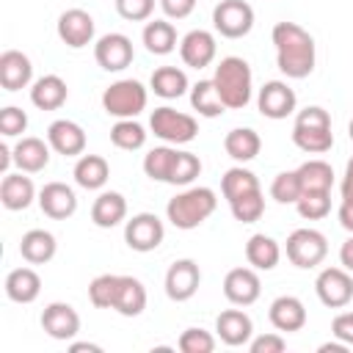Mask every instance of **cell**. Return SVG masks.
Instances as JSON below:
<instances>
[{"mask_svg": "<svg viewBox=\"0 0 353 353\" xmlns=\"http://www.w3.org/2000/svg\"><path fill=\"white\" fill-rule=\"evenodd\" d=\"M273 47H276V66L290 80H303L314 72V39L298 22H276L273 25Z\"/></svg>", "mask_w": 353, "mask_h": 353, "instance_id": "1", "label": "cell"}, {"mask_svg": "<svg viewBox=\"0 0 353 353\" xmlns=\"http://www.w3.org/2000/svg\"><path fill=\"white\" fill-rule=\"evenodd\" d=\"M212 83H215V88H218V94L229 110H243L251 102L254 74H251V66L245 58H237V55L221 58V63L215 66Z\"/></svg>", "mask_w": 353, "mask_h": 353, "instance_id": "2", "label": "cell"}, {"mask_svg": "<svg viewBox=\"0 0 353 353\" xmlns=\"http://www.w3.org/2000/svg\"><path fill=\"white\" fill-rule=\"evenodd\" d=\"M218 207V196L212 188H188L182 193H176L168 204H165V215L176 229H196L201 226Z\"/></svg>", "mask_w": 353, "mask_h": 353, "instance_id": "3", "label": "cell"}, {"mask_svg": "<svg viewBox=\"0 0 353 353\" xmlns=\"http://www.w3.org/2000/svg\"><path fill=\"white\" fill-rule=\"evenodd\" d=\"M146 99H149V94H146L143 83L127 77V80H116V83H110V85L105 88V94H102V108H105L108 116H116V119H135L138 113L146 110Z\"/></svg>", "mask_w": 353, "mask_h": 353, "instance_id": "4", "label": "cell"}, {"mask_svg": "<svg viewBox=\"0 0 353 353\" xmlns=\"http://www.w3.org/2000/svg\"><path fill=\"white\" fill-rule=\"evenodd\" d=\"M149 127H152V132H154L160 141L174 143V146L190 143V141L196 138V132H199V121H196L190 113L174 110V108H168V105L152 110Z\"/></svg>", "mask_w": 353, "mask_h": 353, "instance_id": "5", "label": "cell"}, {"mask_svg": "<svg viewBox=\"0 0 353 353\" xmlns=\"http://www.w3.org/2000/svg\"><path fill=\"white\" fill-rule=\"evenodd\" d=\"M328 254V240L323 232L317 229H295L290 237H287V259L301 268V270H309V268H317Z\"/></svg>", "mask_w": 353, "mask_h": 353, "instance_id": "6", "label": "cell"}, {"mask_svg": "<svg viewBox=\"0 0 353 353\" xmlns=\"http://www.w3.org/2000/svg\"><path fill=\"white\" fill-rule=\"evenodd\" d=\"M212 28L223 39H243L254 28V8L245 0H221L212 8Z\"/></svg>", "mask_w": 353, "mask_h": 353, "instance_id": "7", "label": "cell"}, {"mask_svg": "<svg viewBox=\"0 0 353 353\" xmlns=\"http://www.w3.org/2000/svg\"><path fill=\"white\" fill-rule=\"evenodd\" d=\"M314 292L323 306L342 309L353 301V276L345 268H323L314 279Z\"/></svg>", "mask_w": 353, "mask_h": 353, "instance_id": "8", "label": "cell"}, {"mask_svg": "<svg viewBox=\"0 0 353 353\" xmlns=\"http://www.w3.org/2000/svg\"><path fill=\"white\" fill-rule=\"evenodd\" d=\"M165 237V226L154 212H138L124 223V243L138 251V254H149L154 251Z\"/></svg>", "mask_w": 353, "mask_h": 353, "instance_id": "9", "label": "cell"}, {"mask_svg": "<svg viewBox=\"0 0 353 353\" xmlns=\"http://www.w3.org/2000/svg\"><path fill=\"white\" fill-rule=\"evenodd\" d=\"M94 58H97V63L105 72H121V69H127L132 63L135 50H132L130 36H124V33H105L94 44Z\"/></svg>", "mask_w": 353, "mask_h": 353, "instance_id": "10", "label": "cell"}, {"mask_svg": "<svg viewBox=\"0 0 353 353\" xmlns=\"http://www.w3.org/2000/svg\"><path fill=\"white\" fill-rule=\"evenodd\" d=\"M298 105V97L295 91L284 83V80H268L259 94H256V108L265 119H273V121H281L287 119Z\"/></svg>", "mask_w": 353, "mask_h": 353, "instance_id": "11", "label": "cell"}, {"mask_svg": "<svg viewBox=\"0 0 353 353\" xmlns=\"http://www.w3.org/2000/svg\"><path fill=\"white\" fill-rule=\"evenodd\" d=\"M41 328H44L47 336H52L58 342H69L80 334V314L74 312L72 303L52 301L41 312Z\"/></svg>", "mask_w": 353, "mask_h": 353, "instance_id": "12", "label": "cell"}, {"mask_svg": "<svg viewBox=\"0 0 353 353\" xmlns=\"http://www.w3.org/2000/svg\"><path fill=\"white\" fill-rule=\"evenodd\" d=\"M199 284H201V270L193 259H176L165 270V295L176 303L190 301L199 292Z\"/></svg>", "mask_w": 353, "mask_h": 353, "instance_id": "13", "label": "cell"}, {"mask_svg": "<svg viewBox=\"0 0 353 353\" xmlns=\"http://www.w3.org/2000/svg\"><path fill=\"white\" fill-rule=\"evenodd\" d=\"M262 281L254 268H232L223 279V295L234 306H251L259 301Z\"/></svg>", "mask_w": 353, "mask_h": 353, "instance_id": "14", "label": "cell"}, {"mask_svg": "<svg viewBox=\"0 0 353 353\" xmlns=\"http://www.w3.org/2000/svg\"><path fill=\"white\" fill-rule=\"evenodd\" d=\"M58 39L72 50L91 44L94 41V17L83 8H66L58 17Z\"/></svg>", "mask_w": 353, "mask_h": 353, "instance_id": "15", "label": "cell"}, {"mask_svg": "<svg viewBox=\"0 0 353 353\" xmlns=\"http://www.w3.org/2000/svg\"><path fill=\"white\" fill-rule=\"evenodd\" d=\"M215 52H218V44H215V36L210 30H190L182 36L179 41V58L185 66L190 69H204L215 61Z\"/></svg>", "mask_w": 353, "mask_h": 353, "instance_id": "16", "label": "cell"}, {"mask_svg": "<svg viewBox=\"0 0 353 353\" xmlns=\"http://www.w3.org/2000/svg\"><path fill=\"white\" fill-rule=\"evenodd\" d=\"M47 143L63 157H80L85 152V130L72 119H58L47 127Z\"/></svg>", "mask_w": 353, "mask_h": 353, "instance_id": "17", "label": "cell"}, {"mask_svg": "<svg viewBox=\"0 0 353 353\" xmlns=\"http://www.w3.org/2000/svg\"><path fill=\"white\" fill-rule=\"evenodd\" d=\"M39 207L47 218L52 221H66L74 215L77 210V196L69 185L63 182H47L41 190H39Z\"/></svg>", "mask_w": 353, "mask_h": 353, "instance_id": "18", "label": "cell"}, {"mask_svg": "<svg viewBox=\"0 0 353 353\" xmlns=\"http://www.w3.org/2000/svg\"><path fill=\"white\" fill-rule=\"evenodd\" d=\"M215 334L223 345L229 347H240V345H248L251 336H254V323L251 317L243 312V309H226L218 314L215 320Z\"/></svg>", "mask_w": 353, "mask_h": 353, "instance_id": "19", "label": "cell"}, {"mask_svg": "<svg viewBox=\"0 0 353 353\" xmlns=\"http://www.w3.org/2000/svg\"><path fill=\"white\" fill-rule=\"evenodd\" d=\"M33 80V63L19 50H6L0 55V85L6 91H22Z\"/></svg>", "mask_w": 353, "mask_h": 353, "instance_id": "20", "label": "cell"}, {"mask_svg": "<svg viewBox=\"0 0 353 353\" xmlns=\"http://www.w3.org/2000/svg\"><path fill=\"white\" fill-rule=\"evenodd\" d=\"M268 317H270V323H273L276 331L292 334V331H301V328L306 325V306H303V301L295 298V295H279V298L270 303Z\"/></svg>", "mask_w": 353, "mask_h": 353, "instance_id": "21", "label": "cell"}, {"mask_svg": "<svg viewBox=\"0 0 353 353\" xmlns=\"http://www.w3.org/2000/svg\"><path fill=\"white\" fill-rule=\"evenodd\" d=\"M50 143H44L41 138L36 135H28V138H19L17 146H14V165L25 174H39L47 168L50 163Z\"/></svg>", "mask_w": 353, "mask_h": 353, "instance_id": "22", "label": "cell"}, {"mask_svg": "<svg viewBox=\"0 0 353 353\" xmlns=\"http://www.w3.org/2000/svg\"><path fill=\"white\" fill-rule=\"evenodd\" d=\"M36 199V188H33V179L25 176V171L19 174H6L3 182H0V201L6 210L17 212V210H28Z\"/></svg>", "mask_w": 353, "mask_h": 353, "instance_id": "23", "label": "cell"}, {"mask_svg": "<svg viewBox=\"0 0 353 353\" xmlns=\"http://www.w3.org/2000/svg\"><path fill=\"white\" fill-rule=\"evenodd\" d=\"M127 218V199L119 190H102L91 204V221L99 229H113Z\"/></svg>", "mask_w": 353, "mask_h": 353, "instance_id": "24", "label": "cell"}, {"mask_svg": "<svg viewBox=\"0 0 353 353\" xmlns=\"http://www.w3.org/2000/svg\"><path fill=\"white\" fill-rule=\"evenodd\" d=\"M58 251L55 234L47 229H30L19 240V254L28 265H47Z\"/></svg>", "mask_w": 353, "mask_h": 353, "instance_id": "25", "label": "cell"}, {"mask_svg": "<svg viewBox=\"0 0 353 353\" xmlns=\"http://www.w3.org/2000/svg\"><path fill=\"white\" fill-rule=\"evenodd\" d=\"M66 97H69V88L58 74H44L30 85V102L39 110H58L66 102Z\"/></svg>", "mask_w": 353, "mask_h": 353, "instance_id": "26", "label": "cell"}, {"mask_svg": "<svg viewBox=\"0 0 353 353\" xmlns=\"http://www.w3.org/2000/svg\"><path fill=\"white\" fill-rule=\"evenodd\" d=\"M41 292V276L33 268H14L6 276V295L14 303H33Z\"/></svg>", "mask_w": 353, "mask_h": 353, "instance_id": "27", "label": "cell"}, {"mask_svg": "<svg viewBox=\"0 0 353 353\" xmlns=\"http://www.w3.org/2000/svg\"><path fill=\"white\" fill-rule=\"evenodd\" d=\"M223 149H226V154H229L232 160H237V163H248V160H254V157L259 154V149H262V138H259V132L251 130V127H234V130L226 132V138H223Z\"/></svg>", "mask_w": 353, "mask_h": 353, "instance_id": "28", "label": "cell"}, {"mask_svg": "<svg viewBox=\"0 0 353 353\" xmlns=\"http://www.w3.org/2000/svg\"><path fill=\"white\" fill-rule=\"evenodd\" d=\"M110 179V165L99 154H80L74 163V182L85 190H102Z\"/></svg>", "mask_w": 353, "mask_h": 353, "instance_id": "29", "label": "cell"}, {"mask_svg": "<svg viewBox=\"0 0 353 353\" xmlns=\"http://www.w3.org/2000/svg\"><path fill=\"white\" fill-rule=\"evenodd\" d=\"M245 259L254 270H273L281 259V245L270 234H251L245 243Z\"/></svg>", "mask_w": 353, "mask_h": 353, "instance_id": "30", "label": "cell"}, {"mask_svg": "<svg viewBox=\"0 0 353 353\" xmlns=\"http://www.w3.org/2000/svg\"><path fill=\"white\" fill-rule=\"evenodd\" d=\"M113 309L121 317H138L146 309V287L135 276H119V292Z\"/></svg>", "mask_w": 353, "mask_h": 353, "instance_id": "31", "label": "cell"}, {"mask_svg": "<svg viewBox=\"0 0 353 353\" xmlns=\"http://www.w3.org/2000/svg\"><path fill=\"white\" fill-rule=\"evenodd\" d=\"M149 88L163 99H179L188 91V74L179 66H160L152 72Z\"/></svg>", "mask_w": 353, "mask_h": 353, "instance_id": "32", "label": "cell"}, {"mask_svg": "<svg viewBox=\"0 0 353 353\" xmlns=\"http://www.w3.org/2000/svg\"><path fill=\"white\" fill-rule=\"evenodd\" d=\"M292 143L306 154H323L334 146V132H331V127L292 124Z\"/></svg>", "mask_w": 353, "mask_h": 353, "instance_id": "33", "label": "cell"}, {"mask_svg": "<svg viewBox=\"0 0 353 353\" xmlns=\"http://www.w3.org/2000/svg\"><path fill=\"white\" fill-rule=\"evenodd\" d=\"M143 44L152 55H168L176 50V28L168 19H152L143 28Z\"/></svg>", "mask_w": 353, "mask_h": 353, "instance_id": "34", "label": "cell"}, {"mask_svg": "<svg viewBox=\"0 0 353 353\" xmlns=\"http://www.w3.org/2000/svg\"><path fill=\"white\" fill-rule=\"evenodd\" d=\"M190 105H193V110H196L199 116H204V119L223 116V110H226V105H223V99H221V94H218V88H215L212 80H199V83L190 88Z\"/></svg>", "mask_w": 353, "mask_h": 353, "instance_id": "35", "label": "cell"}, {"mask_svg": "<svg viewBox=\"0 0 353 353\" xmlns=\"http://www.w3.org/2000/svg\"><path fill=\"white\" fill-rule=\"evenodd\" d=\"M303 190H331L334 188V168L325 160H306L295 168Z\"/></svg>", "mask_w": 353, "mask_h": 353, "instance_id": "36", "label": "cell"}, {"mask_svg": "<svg viewBox=\"0 0 353 353\" xmlns=\"http://www.w3.org/2000/svg\"><path fill=\"white\" fill-rule=\"evenodd\" d=\"M251 190H259V179L254 176V171H248L243 165H234L221 176V193L226 201H234L237 196L251 193Z\"/></svg>", "mask_w": 353, "mask_h": 353, "instance_id": "37", "label": "cell"}, {"mask_svg": "<svg viewBox=\"0 0 353 353\" xmlns=\"http://www.w3.org/2000/svg\"><path fill=\"white\" fill-rule=\"evenodd\" d=\"M110 143L116 149H124V152H135L146 143V130L135 121V119H119L113 127H110Z\"/></svg>", "mask_w": 353, "mask_h": 353, "instance_id": "38", "label": "cell"}, {"mask_svg": "<svg viewBox=\"0 0 353 353\" xmlns=\"http://www.w3.org/2000/svg\"><path fill=\"white\" fill-rule=\"evenodd\" d=\"M174 160H176V149H171V146H154L143 157V174L152 182H168L171 179V168H174Z\"/></svg>", "mask_w": 353, "mask_h": 353, "instance_id": "39", "label": "cell"}, {"mask_svg": "<svg viewBox=\"0 0 353 353\" xmlns=\"http://www.w3.org/2000/svg\"><path fill=\"white\" fill-rule=\"evenodd\" d=\"M298 215L306 221H320L331 212V190H303L295 201Z\"/></svg>", "mask_w": 353, "mask_h": 353, "instance_id": "40", "label": "cell"}, {"mask_svg": "<svg viewBox=\"0 0 353 353\" xmlns=\"http://www.w3.org/2000/svg\"><path fill=\"white\" fill-rule=\"evenodd\" d=\"M229 207H232L234 221H240V223H254V221H259L262 212H265V196H262V190H251V193H243V196H237L234 201H229Z\"/></svg>", "mask_w": 353, "mask_h": 353, "instance_id": "41", "label": "cell"}, {"mask_svg": "<svg viewBox=\"0 0 353 353\" xmlns=\"http://www.w3.org/2000/svg\"><path fill=\"white\" fill-rule=\"evenodd\" d=\"M116 292H119V276L113 273H102L88 284V301L97 309H113Z\"/></svg>", "mask_w": 353, "mask_h": 353, "instance_id": "42", "label": "cell"}, {"mask_svg": "<svg viewBox=\"0 0 353 353\" xmlns=\"http://www.w3.org/2000/svg\"><path fill=\"white\" fill-rule=\"evenodd\" d=\"M303 188H301V179H298V171H281L273 176L270 182V196L279 201V204H295L301 199Z\"/></svg>", "mask_w": 353, "mask_h": 353, "instance_id": "43", "label": "cell"}, {"mask_svg": "<svg viewBox=\"0 0 353 353\" xmlns=\"http://www.w3.org/2000/svg\"><path fill=\"white\" fill-rule=\"evenodd\" d=\"M199 174H201V160L193 152H176L168 185H190Z\"/></svg>", "mask_w": 353, "mask_h": 353, "instance_id": "44", "label": "cell"}, {"mask_svg": "<svg viewBox=\"0 0 353 353\" xmlns=\"http://www.w3.org/2000/svg\"><path fill=\"white\" fill-rule=\"evenodd\" d=\"M176 347L182 353H212L215 350V336L204 328H185L176 339Z\"/></svg>", "mask_w": 353, "mask_h": 353, "instance_id": "45", "label": "cell"}, {"mask_svg": "<svg viewBox=\"0 0 353 353\" xmlns=\"http://www.w3.org/2000/svg\"><path fill=\"white\" fill-rule=\"evenodd\" d=\"M28 130V113L17 105H8L0 110V132L6 138H14V135H22Z\"/></svg>", "mask_w": 353, "mask_h": 353, "instance_id": "46", "label": "cell"}, {"mask_svg": "<svg viewBox=\"0 0 353 353\" xmlns=\"http://www.w3.org/2000/svg\"><path fill=\"white\" fill-rule=\"evenodd\" d=\"M116 11L127 22H143L154 11V0H116Z\"/></svg>", "mask_w": 353, "mask_h": 353, "instance_id": "47", "label": "cell"}, {"mask_svg": "<svg viewBox=\"0 0 353 353\" xmlns=\"http://www.w3.org/2000/svg\"><path fill=\"white\" fill-rule=\"evenodd\" d=\"M248 347H251V353H284L287 339L281 334H262V336H251Z\"/></svg>", "mask_w": 353, "mask_h": 353, "instance_id": "48", "label": "cell"}, {"mask_svg": "<svg viewBox=\"0 0 353 353\" xmlns=\"http://www.w3.org/2000/svg\"><path fill=\"white\" fill-rule=\"evenodd\" d=\"M295 124H306V127H331V113L320 105H309L303 110H298Z\"/></svg>", "mask_w": 353, "mask_h": 353, "instance_id": "49", "label": "cell"}, {"mask_svg": "<svg viewBox=\"0 0 353 353\" xmlns=\"http://www.w3.org/2000/svg\"><path fill=\"white\" fill-rule=\"evenodd\" d=\"M331 334L342 339L347 347H353V312H339L331 323Z\"/></svg>", "mask_w": 353, "mask_h": 353, "instance_id": "50", "label": "cell"}, {"mask_svg": "<svg viewBox=\"0 0 353 353\" xmlns=\"http://www.w3.org/2000/svg\"><path fill=\"white\" fill-rule=\"evenodd\" d=\"M160 8L168 19H185L193 14L196 0H160Z\"/></svg>", "mask_w": 353, "mask_h": 353, "instance_id": "51", "label": "cell"}, {"mask_svg": "<svg viewBox=\"0 0 353 353\" xmlns=\"http://www.w3.org/2000/svg\"><path fill=\"white\" fill-rule=\"evenodd\" d=\"M336 218H339V226H342V229H347V232L353 234V201H345V199H342Z\"/></svg>", "mask_w": 353, "mask_h": 353, "instance_id": "52", "label": "cell"}, {"mask_svg": "<svg viewBox=\"0 0 353 353\" xmlns=\"http://www.w3.org/2000/svg\"><path fill=\"white\" fill-rule=\"evenodd\" d=\"M342 199L345 201H353V157L347 160L345 174H342Z\"/></svg>", "mask_w": 353, "mask_h": 353, "instance_id": "53", "label": "cell"}, {"mask_svg": "<svg viewBox=\"0 0 353 353\" xmlns=\"http://www.w3.org/2000/svg\"><path fill=\"white\" fill-rule=\"evenodd\" d=\"M339 262H342V268H345V270H350V273H353V234L342 243V248H339Z\"/></svg>", "mask_w": 353, "mask_h": 353, "instance_id": "54", "label": "cell"}, {"mask_svg": "<svg viewBox=\"0 0 353 353\" xmlns=\"http://www.w3.org/2000/svg\"><path fill=\"white\" fill-rule=\"evenodd\" d=\"M14 163V149H8L6 143H0V171H3V176L8 174V165Z\"/></svg>", "mask_w": 353, "mask_h": 353, "instance_id": "55", "label": "cell"}, {"mask_svg": "<svg viewBox=\"0 0 353 353\" xmlns=\"http://www.w3.org/2000/svg\"><path fill=\"white\" fill-rule=\"evenodd\" d=\"M317 350H320V353H345V350H347V345H345L342 339H336V342H323Z\"/></svg>", "mask_w": 353, "mask_h": 353, "instance_id": "56", "label": "cell"}, {"mask_svg": "<svg viewBox=\"0 0 353 353\" xmlns=\"http://www.w3.org/2000/svg\"><path fill=\"white\" fill-rule=\"evenodd\" d=\"M69 350H72V353H80V350H88V353H102V347H99V345H94V342H72V345H69Z\"/></svg>", "mask_w": 353, "mask_h": 353, "instance_id": "57", "label": "cell"}, {"mask_svg": "<svg viewBox=\"0 0 353 353\" xmlns=\"http://www.w3.org/2000/svg\"><path fill=\"white\" fill-rule=\"evenodd\" d=\"M347 135H350V141H353V121H350V127H347Z\"/></svg>", "mask_w": 353, "mask_h": 353, "instance_id": "58", "label": "cell"}]
</instances>
